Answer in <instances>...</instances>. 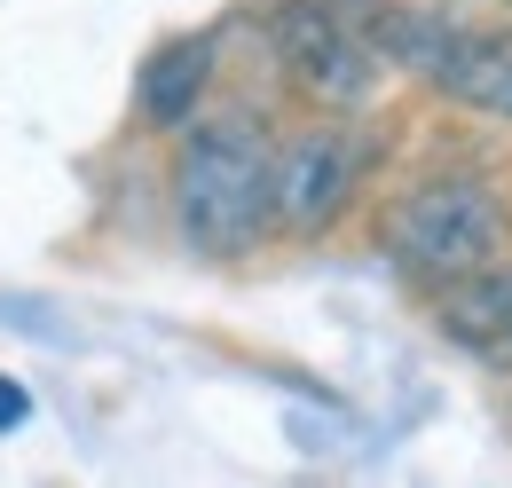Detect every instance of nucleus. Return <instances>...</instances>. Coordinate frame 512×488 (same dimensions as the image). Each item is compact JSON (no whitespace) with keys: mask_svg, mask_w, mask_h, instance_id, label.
Here are the masks:
<instances>
[{"mask_svg":"<svg viewBox=\"0 0 512 488\" xmlns=\"http://www.w3.org/2000/svg\"><path fill=\"white\" fill-rule=\"evenodd\" d=\"M268 48H276V71L300 103L316 111H363L379 95V71L386 63L363 48V32L347 24L339 0H276L268 8Z\"/></svg>","mask_w":512,"mask_h":488,"instance_id":"7ed1b4c3","label":"nucleus"},{"mask_svg":"<svg viewBox=\"0 0 512 488\" xmlns=\"http://www.w3.org/2000/svg\"><path fill=\"white\" fill-rule=\"evenodd\" d=\"M426 87L457 103V111H473V119H497L512 126V32L505 24H442V48L426 63Z\"/></svg>","mask_w":512,"mask_h":488,"instance_id":"39448f33","label":"nucleus"},{"mask_svg":"<svg viewBox=\"0 0 512 488\" xmlns=\"http://www.w3.org/2000/svg\"><path fill=\"white\" fill-rule=\"evenodd\" d=\"M213 71H221V40L213 32H174L158 40L142 71H134V119L158 126V134H182L213 95Z\"/></svg>","mask_w":512,"mask_h":488,"instance_id":"423d86ee","label":"nucleus"},{"mask_svg":"<svg viewBox=\"0 0 512 488\" xmlns=\"http://www.w3.org/2000/svg\"><path fill=\"white\" fill-rule=\"evenodd\" d=\"M512 221H505V197L473 174H442V182H418L402 189L394 205L379 213V252L426 292H442L457 276L489 268L505 252Z\"/></svg>","mask_w":512,"mask_h":488,"instance_id":"f03ea898","label":"nucleus"},{"mask_svg":"<svg viewBox=\"0 0 512 488\" xmlns=\"http://www.w3.org/2000/svg\"><path fill=\"white\" fill-rule=\"evenodd\" d=\"M24 418H32V394H24V378H8V370H0V433H16Z\"/></svg>","mask_w":512,"mask_h":488,"instance_id":"6e6552de","label":"nucleus"},{"mask_svg":"<svg viewBox=\"0 0 512 488\" xmlns=\"http://www.w3.org/2000/svg\"><path fill=\"white\" fill-rule=\"evenodd\" d=\"M363 174H371V142L339 111H323V126L284 134L276 158H268V221H276V237H323L355 205Z\"/></svg>","mask_w":512,"mask_h":488,"instance_id":"20e7f679","label":"nucleus"},{"mask_svg":"<svg viewBox=\"0 0 512 488\" xmlns=\"http://www.w3.org/2000/svg\"><path fill=\"white\" fill-rule=\"evenodd\" d=\"M434 315H442L449 347H465L473 363H489V370H512V260H489V268L442 284Z\"/></svg>","mask_w":512,"mask_h":488,"instance_id":"0eeeda50","label":"nucleus"},{"mask_svg":"<svg viewBox=\"0 0 512 488\" xmlns=\"http://www.w3.org/2000/svg\"><path fill=\"white\" fill-rule=\"evenodd\" d=\"M268 158L276 134L253 111H197L174 150V229L197 260H245L260 237H276L268 221Z\"/></svg>","mask_w":512,"mask_h":488,"instance_id":"f257e3e1","label":"nucleus"}]
</instances>
